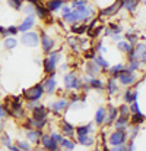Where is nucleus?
Here are the masks:
<instances>
[{
    "label": "nucleus",
    "mask_w": 146,
    "mask_h": 151,
    "mask_svg": "<svg viewBox=\"0 0 146 151\" xmlns=\"http://www.w3.org/2000/svg\"><path fill=\"white\" fill-rule=\"evenodd\" d=\"M6 107H7V113L9 116L15 117V119H24L25 117V111H24V106L19 100V97L12 96L6 99Z\"/></svg>",
    "instance_id": "nucleus-1"
},
{
    "label": "nucleus",
    "mask_w": 146,
    "mask_h": 151,
    "mask_svg": "<svg viewBox=\"0 0 146 151\" xmlns=\"http://www.w3.org/2000/svg\"><path fill=\"white\" fill-rule=\"evenodd\" d=\"M64 88L66 90H76V91H80L85 85V82L78 76L76 72H69L64 75Z\"/></svg>",
    "instance_id": "nucleus-2"
},
{
    "label": "nucleus",
    "mask_w": 146,
    "mask_h": 151,
    "mask_svg": "<svg viewBox=\"0 0 146 151\" xmlns=\"http://www.w3.org/2000/svg\"><path fill=\"white\" fill-rule=\"evenodd\" d=\"M44 94L46 93H44L43 84H35L34 87H31V88L24 91V99L26 101H40Z\"/></svg>",
    "instance_id": "nucleus-3"
},
{
    "label": "nucleus",
    "mask_w": 146,
    "mask_h": 151,
    "mask_svg": "<svg viewBox=\"0 0 146 151\" xmlns=\"http://www.w3.org/2000/svg\"><path fill=\"white\" fill-rule=\"evenodd\" d=\"M60 60V51H50L48 56L43 60V66H44V72L46 73H51V72H56V66Z\"/></svg>",
    "instance_id": "nucleus-4"
},
{
    "label": "nucleus",
    "mask_w": 146,
    "mask_h": 151,
    "mask_svg": "<svg viewBox=\"0 0 146 151\" xmlns=\"http://www.w3.org/2000/svg\"><path fill=\"white\" fill-rule=\"evenodd\" d=\"M76 16H78V21H83V22H88L91 18L95 16V9L88 3L85 6H80V7H75L73 9Z\"/></svg>",
    "instance_id": "nucleus-5"
},
{
    "label": "nucleus",
    "mask_w": 146,
    "mask_h": 151,
    "mask_svg": "<svg viewBox=\"0 0 146 151\" xmlns=\"http://www.w3.org/2000/svg\"><path fill=\"white\" fill-rule=\"evenodd\" d=\"M129 141V134L124 129H115L114 132L110 134L108 137V142L110 145H120V144H126Z\"/></svg>",
    "instance_id": "nucleus-6"
},
{
    "label": "nucleus",
    "mask_w": 146,
    "mask_h": 151,
    "mask_svg": "<svg viewBox=\"0 0 146 151\" xmlns=\"http://www.w3.org/2000/svg\"><path fill=\"white\" fill-rule=\"evenodd\" d=\"M21 41L26 47H38V44H40V34L35 32V31H32V29L31 31H26V32H22Z\"/></svg>",
    "instance_id": "nucleus-7"
},
{
    "label": "nucleus",
    "mask_w": 146,
    "mask_h": 151,
    "mask_svg": "<svg viewBox=\"0 0 146 151\" xmlns=\"http://www.w3.org/2000/svg\"><path fill=\"white\" fill-rule=\"evenodd\" d=\"M117 79H118V82H120L121 85H124V87H130L132 84H135V82L137 81V76H136L135 72H130V70H127V69L124 68V69L118 73Z\"/></svg>",
    "instance_id": "nucleus-8"
},
{
    "label": "nucleus",
    "mask_w": 146,
    "mask_h": 151,
    "mask_svg": "<svg viewBox=\"0 0 146 151\" xmlns=\"http://www.w3.org/2000/svg\"><path fill=\"white\" fill-rule=\"evenodd\" d=\"M31 117L32 119H37V120H47L48 117V109L43 104H37L32 110H31Z\"/></svg>",
    "instance_id": "nucleus-9"
},
{
    "label": "nucleus",
    "mask_w": 146,
    "mask_h": 151,
    "mask_svg": "<svg viewBox=\"0 0 146 151\" xmlns=\"http://www.w3.org/2000/svg\"><path fill=\"white\" fill-rule=\"evenodd\" d=\"M70 107V101L66 100V99H60V100L53 101L50 104V110L53 113H61V111H66L67 109Z\"/></svg>",
    "instance_id": "nucleus-10"
},
{
    "label": "nucleus",
    "mask_w": 146,
    "mask_h": 151,
    "mask_svg": "<svg viewBox=\"0 0 146 151\" xmlns=\"http://www.w3.org/2000/svg\"><path fill=\"white\" fill-rule=\"evenodd\" d=\"M54 75H56V72H51L48 78H46V79L43 81L44 93H46V94H48V96L54 94V91H56V87H57V82H56V78H54Z\"/></svg>",
    "instance_id": "nucleus-11"
},
{
    "label": "nucleus",
    "mask_w": 146,
    "mask_h": 151,
    "mask_svg": "<svg viewBox=\"0 0 146 151\" xmlns=\"http://www.w3.org/2000/svg\"><path fill=\"white\" fill-rule=\"evenodd\" d=\"M40 142L43 144L44 150H47V151H58L60 150V145H58V144H56V142L51 139L50 134H43V135H41Z\"/></svg>",
    "instance_id": "nucleus-12"
},
{
    "label": "nucleus",
    "mask_w": 146,
    "mask_h": 151,
    "mask_svg": "<svg viewBox=\"0 0 146 151\" xmlns=\"http://www.w3.org/2000/svg\"><path fill=\"white\" fill-rule=\"evenodd\" d=\"M40 40H41V47H43V51H44V53H47V54H48L50 51H53L56 43H54V40H53L51 37H48L46 32H41Z\"/></svg>",
    "instance_id": "nucleus-13"
},
{
    "label": "nucleus",
    "mask_w": 146,
    "mask_h": 151,
    "mask_svg": "<svg viewBox=\"0 0 146 151\" xmlns=\"http://www.w3.org/2000/svg\"><path fill=\"white\" fill-rule=\"evenodd\" d=\"M26 138H28V142L31 144H35V145H40V139H41V135H43V129H28L25 132Z\"/></svg>",
    "instance_id": "nucleus-14"
},
{
    "label": "nucleus",
    "mask_w": 146,
    "mask_h": 151,
    "mask_svg": "<svg viewBox=\"0 0 146 151\" xmlns=\"http://www.w3.org/2000/svg\"><path fill=\"white\" fill-rule=\"evenodd\" d=\"M34 25H35V18H34V15H28V16L25 18V21L18 27V31H19V32L31 31V29L34 28Z\"/></svg>",
    "instance_id": "nucleus-15"
},
{
    "label": "nucleus",
    "mask_w": 146,
    "mask_h": 151,
    "mask_svg": "<svg viewBox=\"0 0 146 151\" xmlns=\"http://www.w3.org/2000/svg\"><path fill=\"white\" fill-rule=\"evenodd\" d=\"M117 117H118V109H117V107H114L113 104H108V114H107V117H105L104 125L111 126V125L115 122V119H117Z\"/></svg>",
    "instance_id": "nucleus-16"
},
{
    "label": "nucleus",
    "mask_w": 146,
    "mask_h": 151,
    "mask_svg": "<svg viewBox=\"0 0 146 151\" xmlns=\"http://www.w3.org/2000/svg\"><path fill=\"white\" fill-rule=\"evenodd\" d=\"M133 50H135L136 57H137L142 63H146V44L145 43H137L136 47H133Z\"/></svg>",
    "instance_id": "nucleus-17"
},
{
    "label": "nucleus",
    "mask_w": 146,
    "mask_h": 151,
    "mask_svg": "<svg viewBox=\"0 0 146 151\" xmlns=\"http://www.w3.org/2000/svg\"><path fill=\"white\" fill-rule=\"evenodd\" d=\"M85 72H86V75L88 76H91V78H95L98 73L101 72V69L98 68V65L94 62V60H88V63H86V68H85Z\"/></svg>",
    "instance_id": "nucleus-18"
},
{
    "label": "nucleus",
    "mask_w": 146,
    "mask_h": 151,
    "mask_svg": "<svg viewBox=\"0 0 146 151\" xmlns=\"http://www.w3.org/2000/svg\"><path fill=\"white\" fill-rule=\"evenodd\" d=\"M61 132H63V135H64V138H72L73 135H75V126L73 125H70L67 120H61Z\"/></svg>",
    "instance_id": "nucleus-19"
},
{
    "label": "nucleus",
    "mask_w": 146,
    "mask_h": 151,
    "mask_svg": "<svg viewBox=\"0 0 146 151\" xmlns=\"http://www.w3.org/2000/svg\"><path fill=\"white\" fill-rule=\"evenodd\" d=\"M130 123V117H127V116H120L118 114V117L115 119V122L113 123L114 125V128L115 129H127V125Z\"/></svg>",
    "instance_id": "nucleus-20"
},
{
    "label": "nucleus",
    "mask_w": 146,
    "mask_h": 151,
    "mask_svg": "<svg viewBox=\"0 0 146 151\" xmlns=\"http://www.w3.org/2000/svg\"><path fill=\"white\" fill-rule=\"evenodd\" d=\"M92 132H94L92 123H88V125H82V126H76L75 128V134H78V135H91Z\"/></svg>",
    "instance_id": "nucleus-21"
},
{
    "label": "nucleus",
    "mask_w": 146,
    "mask_h": 151,
    "mask_svg": "<svg viewBox=\"0 0 146 151\" xmlns=\"http://www.w3.org/2000/svg\"><path fill=\"white\" fill-rule=\"evenodd\" d=\"M78 144L83 145V147H92L95 144V139L91 135H78Z\"/></svg>",
    "instance_id": "nucleus-22"
},
{
    "label": "nucleus",
    "mask_w": 146,
    "mask_h": 151,
    "mask_svg": "<svg viewBox=\"0 0 146 151\" xmlns=\"http://www.w3.org/2000/svg\"><path fill=\"white\" fill-rule=\"evenodd\" d=\"M35 12H37V16H38L40 19H47L50 16V13H51L44 4H40V3L35 4Z\"/></svg>",
    "instance_id": "nucleus-23"
},
{
    "label": "nucleus",
    "mask_w": 146,
    "mask_h": 151,
    "mask_svg": "<svg viewBox=\"0 0 146 151\" xmlns=\"http://www.w3.org/2000/svg\"><path fill=\"white\" fill-rule=\"evenodd\" d=\"M63 4H64V0H47L46 7L48 9L50 12H56V10L61 9Z\"/></svg>",
    "instance_id": "nucleus-24"
},
{
    "label": "nucleus",
    "mask_w": 146,
    "mask_h": 151,
    "mask_svg": "<svg viewBox=\"0 0 146 151\" xmlns=\"http://www.w3.org/2000/svg\"><path fill=\"white\" fill-rule=\"evenodd\" d=\"M123 100L126 104H130L133 101L137 100V90H127L124 94H123Z\"/></svg>",
    "instance_id": "nucleus-25"
},
{
    "label": "nucleus",
    "mask_w": 146,
    "mask_h": 151,
    "mask_svg": "<svg viewBox=\"0 0 146 151\" xmlns=\"http://www.w3.org/2000/svg\"><path fill=\"white\" fill-rule=\"evenodd\" d=\"M107 91H108V94L110 96H114V94H117V91H118V85H117V81H115V78H110L108 79V82H107Z\"/></svg>",
    "instance_id": "nucleus-26"
},
{
    "label": "nucleus",
    "mask_w": 146,
    "mask_h": 151,
    "mask_svg": "<svg viewBox=\"0 0 146 151\" xmlns=\"http://www.w3.org/2000/svg\"><path fill=\"white\" fill-rule=\"evenodd\" d=\"M105 117H107V110H105V107H99L97 110V113H95V123L99 125V126L104 125Z\"/></svg>",
    "instance_id": "nucleus-27"
},
{
    "label": "nucleus",
    "mask_w": 146,
    "mask_h": 151,
    "mask_svg": "<svg viewBox=\"0 0 146 151\" xmlns=\"http://www.w3.org/2000/svg\"><path fill=\"white\" fill-rule=\"evenodd\" d=\"M145 120H146V116L142 111H139V113H132V114H130V123H132V125H140V123H143Z\"/></svg>",
    "instance_id": "nucleus-28"
},
{
    "label": "nucleus",
    "mask_w": 146,
    "mask_h": 151,
    "mask_svg": "<svg viewBox=\"0 0 146 151\" xmlns=\"http://www.w3.org/2000/svg\"><path fill=\"white\" fill-rule=\"evenodd\" d=\"M3 47L6 50H13L15 47H18V40L15 37H6L3 40Z\"/></svg>",
    "instance_id": "nucleus-29"
},
{
    "label": "nucleus",
    "mask_w": 146,
    "mask_h": 151,
    "mask_svg": "<svg viewBox=\"0 0 146 151\" xmlns=\"http://www.w3.org/2000/svg\"><path fill=\"white\" fill-rule=\"evenodd\" d=\"M92 60L97 63L99 69H108V68H110V63L104 59V56H102V54H95V57H94Z\"/></svg>",
    "instance_id": "nucleus-30"
},
{
    "label": "nucleus",
    "mask_w": 146,
    "mask_h": 151,
    "mask_svg": "<svg viewBox=\"0 0 146 151\" xmlns=\"http://www.w3.org/2000/svg\"><path fill=\"white\" fill-rule=\"evenodd\" d=\"M75 141L73 139H70V138H64L63 137V139H61V142H60V147H63L66 151H73L75 150Z\"/></svg>",
    "instance_id": "nucleus-31"
},
{
    "label": "nucleus",
    "mask_w": 146,
    "mask_h": 151,
    "mask_svg": "<svg viewBox=\"0 0 146 151\" xmlns=\"http://www.w3.org/2000/svg\"><path fill=\"white\" fill-rule=\"evenodd\" d=\"M137 1L136 0H123V7L126 10H129L130 13H135V10L137 9Z\"/></svg>",
    "instance_id": "nucleus-32"
},
{
    "label": "nucleus",
    "mask_w": 146,
    "mask_h": 151,
    "mask_svg": "<svg viewBox=\"0 0 146 151\" xmlns=\"http://www.w3.org/2000/svg\"><path fill=\"white\" fill-rule=\"evenodd\" d=\"M117 47H118V50L123 51V53H126V54L133 50V46H132L129 41H126V40H120L118 44H117Z\"/></svg>",
    "instance_id": "nucleus-33"
},
{
    "label": "nucleus",
    "mask_w": 146,
    "mask_h": 151,
    "mask_svg": "<svg viewBox=\"0 0 146 151\" xmlns=\"http://www.w3.org/2000/svg\"><path fill=\"white\" fill-rule=\"evenodd\" d=\"M88 85H89L91 88H94V90H104V88H105L104 82H102L101 79H98V78L89 79V81H88Z\"/></svg>",
    "instance_id": "nucleus-34"
},
{
    "label": "nucleus",
    "mask_w": 146,
    "mask_h": 151,
    "mask_svg": "<svg viewBox=\"0 0 146 151\" xmlns=\"http://www.w3.org/2000/svg\"><path fill=\"white\" fill-rule=\"evenodd\" d=\"M123 69H124V66H123L121 63H118V65H115V66H111V69H110L108 72H110V75H111L113 78H115V79H117L118 73H120Z\"/></svg>",
    "instance_id": "nucleus-35"
},
{
    "label": "nucleus",
    "mask_w": 146,
    "mask_h": 151,
    "mask_svg": "<svg viewBox=\"0 0 146 151\" xmlns=\"http://www.w3.org/2000/svg\"><path fill=\"white\" fill-rule=\"evenodd\" d=\"M140 65H142L140 60H133V62H129V65L126 66V69L130 70V72H135V70H139L140 69Z\"/></svg>",
    "instance_id": "nucleus-36"
},
{
    "label": "nucleus",
    "mask_w": 146,
    "mask_h": 151,
    "mask_svg": "<svg viewBox=\"0 0 146 151\" xmlns=\"http://www.w3.org/2000/svg\"><path fill=\"white\" fill-rule=\"evenodd\" d=\"M6 1H7V4H9L12 9H15V10H21L22 6H24V0H6Z\"/></svg>",
    "instance_id": "nucleus-37"
},
{
    "label": "nucleus",
    "mask_w": 146,
    "mask_h": 151,
    "mask_svg": "<svg viewBox=\"0 0 146 151\" xmlns=\"http://www.w3.org/2000/svg\"><path fill=\"white\" fill-rule=\"evenodd\" d=\"M18 27H15V25H10V27H7L6 28V32H4V38L6 37H13V35H18Z\"/></svg>",
    "instance_id": "nucleus-38"
},
{
    "label": "nucleus",
    "mask_w": 146,
    "mask_h": 151,
    "mask_svg": "<svg viewBox=\"0 0 146 151\" xmlns=\"http://www.w3.org/2000/svg\"><path fill=\"white\" fill-rule=\"evenodd\" d=\"M118 114L120 116H127V117H130V109H129V106L124 103V104H121L120 107H118Z\"/></svg>",
    "instance_id": "nucleus-39"
},
{
    "label": "nucleus",
    "mask_w": 146,
    "mask_h": 151,
    "mask_svg": "<svg viewBox=\"0 0 146 151\" xmlns=\"http://www.w3.org/2000/svg\"><path fill=\"white\" fill-rule=\"evenodd\" d=\"M0 144H1L3 147H6V148H9V147L12 145V141H10V137H9L7 134H1V137H0Z\"/></svg>",
    "instance_id": "nucleus-40"
},
{
    "label": "nucleus",
    "mask_w": 146,
    "mask_h": 151,
    "mask_svg": "<svg viewBox=\"0 0 146 151\" xmlns=\"http://www.w3.org/2000/svg\"><path fill=\"white\" fill-rule=\"evenodd\" d=\"M16 147L18 148H21L22 151H31V142H28V141H16Z\"/></svg>",
    "instance_id": "nucleus-41"
},
{
    "label": "nucleus",
    "mask_w": 146,
    "mask_h": 151,
    "mask_svg": "<svg viewBox=\"0 0 146 151\" xmlns=\"http://www.w3.org/2000/svg\"><path fill=\"white\" fill-rule=\"evenodd\" d=\"M126 41H129L133 47L137 44V35L136 34H132V32H129V34H126Z\"/></svg>",
    "instance_id": "nucleus-42"
},
{
    "label": "nucleus",
    "mask_w": 146,
    "mask_h": 151,
    "mask_svg": "<svg viewBox=\"0 0 146 151\" xmlns=\"http://www.w3.org/2000/svg\"><path fill=\"white\" fill-rule=\"evenodd\" d=\"M108 28H110V31H111V35H115V34H121V28L118 27V25H115V24H110L108 25Z\"/></svg>",
    "instance_id": "nucleus-43"
},
{
    "label": "nucleus",
    "mask_w": 146,
    "mask_h": 151,
    "mask_svg": "<svg viewBox=\"0 0 146 151\" xmlns=\"http://www.w3.org/2000/svg\"><path fill=\"white\" fill-rule=\"evenodd\" d=\"M9 116V113H7V107H6V104H3V103H0V119H6Z\"/></svg>",
    "instance_id": "nucleus-44"
},
{
    "label": "nucleus",
    "mask_w": 146,
    "mask_h": 151,
    "mask_svg": "<svg viewBox=\"0 0 146 151\" xmlns=\"http://www.w3.org/2000/svg\"><path fill=\"white\" fill-rule=\"evenodd\" d=\"M102 29H104V27H102V25L95 27V29H92V31L89 32V37H91V38H97L98 35L101 34V31H102Z\"/></svg>",
    "instance_id": "nucleus-45"
},
{
    "label": "nucleus",
    "mask_w": 146,
    "mask_h": 151,
    "mask_svg": "<svg viewBox=\"0 0 146 151\" xmlns=\"http://www.w3.org/2000/svg\"><path fill=\"white\" fill-rule=\"evenodd\" d=\"M50 137H51V139H53L56 144L60 145V142H61V139H63V135H60V134H57V132H51Z\"/></svg>",
    "instance_id": "nucleus-46"
},
{
    "label": "nucleus",
    "mask_w": 146,
    "mask_h": 151,
    "mask_svg": "<svg viewBox=\"0 0 146 151\" xmlns=\"http://www.w3.org/2000/svg\"><path fill=\"white\" fill-rule=\"evenodd\" d=\"M129 109H130V113H139L140 109H139V103H137V100L133 101V103H130Z\"/></svg>",
    "instance_id": "nucleus-47"
},
{
    "label": "nucleus",
    "mask_w": 146,
    "mask_h": 151,
    "mask_svg": "<svg viewBox=\"0 0 146 151\" xmlns=\"http://www.w3.org/2000/svg\"><path fill=\"white\" fill-rule=\"evenodd\" d=\"M85 4H88V0H73L72 1V9L80 7V6H85Z\"/></svg>",
    "instance_id": "nucleus-48"
},
{
    "label": "nucleus",
    "mask_w": 146,
    "mask_h": 151,
    "mask_svg": "<svg viewBox=\"0 0 146 151\" xmlns=\"http://www.w3.org/2000/svg\"><path fill=\"white\" fill-rule=\"evenodd\" d=\"M110 151H127V144H120V145H113Z\"/></svg>",
    "instance_id": "nucleus-49"
},
{
    "label": "nucleus",
    "mask_w": 146,
    "mask_h": 151,
    "mask_svg": "<svg viewBox=\"0 0 146 151\" xmlns=\"http://www.w3.org/2000/svg\"><path fill=\"white\" fill-rule=\"evenodd\" d=\"M34 10H35V6H32L31 3H28V4L24 7V12H25L26 15H32V13H34Z\"/></svg>",
    "instance_id": "nucleus-50"
},
{
    "label": "nucleus",
    "mask_w": 146,
    "mask_h": 151,
    "mask_svg": "<svg viewBox=\"0 0 146 151\" xmlns=\"http://www.w3.org/2000/svg\"><path fill=\"white\" fill-rule=\"evenodd\" d=\"M97 24H98V19H94V21H92L89 25H86V29H88V32H91V31H92V29L97 27Z\"/></svg>",
    "instance_id": "nucleus-51"
},
{
    "label": "nucleus",
    "mask_w": 146,
    "mask_h": 151,
    "mask_svg": "<svg viewBox=\"0 0 146 151\" xmlns=\"http://www.w3.org/2000/svg\"><path fill=\"white\" fill-rule=\"evenodd\" d=\"M95 54H97V51L95 50H89V51H86V53H85V57H86V59H89V60H92V59L95 57Z\"/></svg>",
    "instance_id": "nucleus-52"
},
{
    "label": "nucleus",
    "mask_w": 146,
    "mask_h": 151,
    "mask_svg": "<svg viewBox=\"0 0 146 151\" xmlns=\"http://www.w3.org/2000/svg\"><path fill=\"white\" fill-rule=\"evenodd\" d=\"M70 10H72V7H70V6H64V4L61 6V15H63V16H64V15H67Z\"/></svg>",
    "instance_id": "nucleus-53"
},
{
    "label": "nucleus",
    "mask_w": 146,
    "mask_h": 151,
    "mask_svg": "<svg viewBox=\"0 0 146 151\" xmlns=\"http://www.w3.org/2000/svg\"><path fill=\"white\" fill-rule=\"evenodd\" d=\"M111 38H113L114 41H120V40H121V35H120V34H115V35H111Z\"/></svg>",
    "instance_id": "nucleus-54"
},
{
    "label": "nucleus",
    "mask_w": 146,
    "mask_h": 151,
    "mask_svg": "<svg viewBox=\"0 0 146 151\" xmlns=\"http://www.w3.org/2000/svg\"><path fill=\"white\" fill-rule=\"evenodd\" d=\"M3 131H4V120L0 119V134H3Z\"/></svg>",
    "instance_id": "nucleus-55"
},
{
    "label": "nucleus",
    "mask_w": 146,
    "mask_h": 151,
    "mask_svg": "<svg viewBox=\"0 0 146 151\" xmlns=\"http://www.w3.org/2000/svg\"><path fill=\"white\" fill-rule=\"evenodd\" d=\"M4 32H6V28L0 25V37H4Z\"/></svg>",
    "instance_id": "nucleus-56"
},
{
    "label": "nucleus",
    "mask_w": 146,
    "mask_h": 151,
    "mask_svg": "<svg viewBox=\"0 0 146 151\" xmlns=\"http://www.w3.org/2000/svg\"><path fill=\"white\" fill-rule=\"evenodd\" d=\"M9 150H10V151H22L21 148H18L16 145H10V147H9Z\"/></svg>",
    "instance_id": "nucleus-57"
},
{
    "label": "nucleus",
    "mask_w": 146,
    "mask_h": 151,
    "mask_svg": "<svg viewBox=\"0 0 146 151\" xmlns=\"http://www.w3.org/2000/svg\"><path fill=\"white\" fill-rule=\"evenodd\" d=\"M34 151H47V150H44V148H41V147H35Z\"/></svg>",
    "instance_id": "nucleus-58"
},
{
    "label": "nucleus",
    "mask_w": 146,
    "mask_h": 151,
    "mask_svg": "<svg viewBox=\"0 0 146 151\" xmlns=\"http://www.w3.org/2000/svg\"><path fill=\"white\" fill-rule=\"evenodd\" d=\"M143 3H145V6H146V0H143Z\"/></svg>",
    "instance_id": "nucleus-59"
},
{
    "label": "nucleus",
    "mask_w": 146,
    "mask_h": 151,
    "mask_svg": "<svg viewBox=\"0 0 146 151\" xmlns=\"http://www.w3.org/2000/svg\"><path fill=\"white\" fill-rule=\"evenodd\" d=\"M136 1H137V3H139V1H140V0H136Z\"/></svg>",
    "instance_id": "nucleus-60"
}]
</instances>
